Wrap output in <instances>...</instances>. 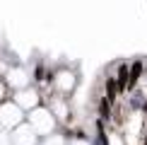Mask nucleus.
Listing matches in <instances>:
<instances>
[{
	"label": "nucleus",
	"mask_w": 147,
	"mask_h": 145,
	"mask_svg": "<svg viewBox=\"0 0 147 145\" xmlns=\"http://www.w3.org/2000/svg\"><path fill=\"white\" fill-rule=\"evenodd\" d=\"M0 97H3V87H0Z\"/></svg>",
	"instance_id": "7ed1b4c3"
},
{
	"label": "nucleus",
	"mask_w": 147,
	"mask_h": 145,
	"mask_svg": "<svg viewBox=\"0 0 147 145\" xmlns=\"http://www.w3.org/2000/svg\"><path fill=\"white\" fill-rule=\"evenodd\" d=\"M34 126H36L34 131H41V126H46V131H48V128L53 126V119L48 116L46 111H36V116H34Z\"/></svg>",
	"instance_id": "f03ea898"
},
{
	"label": "nucleus",
	"mask_w": 147,
	"mask_h": 145,
	"mask_svg": "<svg viewBox=\"0 0 147 145\" xmlns=\"http://www.w3.org/2000/svg\"><path fill=\"white\" fill-rule=\"evenodd\" d=\"M3 123L10 126V123H20V111H17V106H5L3 109Z\"/></svg>",
	"instance_id": "f257e3e1"
}]
</instances>
